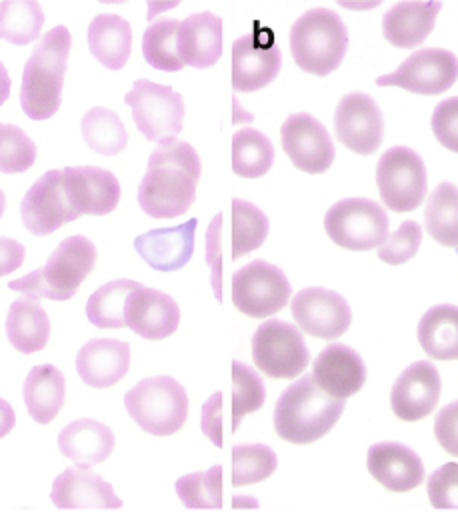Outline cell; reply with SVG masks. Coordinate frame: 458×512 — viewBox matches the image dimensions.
<instances>
[{
	"instance_id": "32",
	"label": "cell",
	"mask_w": 458,
	"mask_h": 512,
	"mask_svg": "<svg viewBox=\"0 0 458 512\" xmlns=\"http://www.w3.org/2000/svg\"><path fill=\"white\" fill-rule=\"evenodd\" d=\"M418 344L432 360H458V306L438 304L418 322Z\"/></svg>"
},
{
	"instance_id": "26",
	"label": "cell",
	"mask_w": 458,
	"mask_h": 512,
	"mask_svg": "<svg viewBox=\"0 0 458 512\" xmlns=\"http://www.w3.org/2000/svg\"><path fill=\"white\" fill-rule=\"evenodd\" d=\"M114 446V432L94 418H78L66 424L58 434L60 454L80 466L102 464L112 454Z\"/></svg>"
},
{
	"instance_id": "49",
	"label": "cell",
	"mask_w": 458,
	"mask_h": 512,
	"mask_svg": "<svg viewBox=\"0 0 458 512\" xmlns=\"http://www.w3.org/2000/svg\"><path fill=\"white\" fill-rule=\"evenodd\" d=\"M222 392H214L202 406V432L204 436L214 444V446H222L224 438H222Z\"/></svg>"
},
{
	"instance_id": "10",
	"label": "cell",
	"mask_w": 458,
	"mask_h": 512,
	"mask_svg": "<svg viewBox=\"0 0 458 512\" xmlns=\"http://www.w3.org/2000/svg\"><path fill=\"white\" fill-rule=\"evenodd\" d=\"M252 360L268 378H296L310 362L300 330L284 320L262 322L252 336Z\"/></svg>"
},
{
	"instance_id": "31",
	"label": "cell",
	"mask_w": 458,
	"mask_h": 512,
	"mask_svg": "<svg viewBox=\"0 0 458 512\" xmlns=\"http://www.w3.org/2000/svg\"><path fill=\"white\" fill-rule=\"evenodd\" d=\"M6 336L20 354L40 352L48 344L50 320L38 300L24 296L10 304L6 316Z\"/></svg>"
},
{
	"instance_id": "34",
	"label": "cell",
	"mask_w": 458,
	"mask_h": 512,
	"mask_svg": "<svg viewBox=\"0 0 458 512\" xmlns=\"http://www.w3.org/2000/svg\"><path fill=\"white\" fill-rule=\"evenodd\" d=\"M424 226L434 242L446 248H458V188L442 182L428 196Z\"/></svg>"
},
{
	"instance_id": "46",
	"label": "cell",
	"mask_w": 458,
	"mask_h": 512,
	"mask_svg": "<svg viewBox=\"0 0 458 512\" xmlns=\"http://www.w3.org/2000/svg\"><path fill=\"white\" fill-rule=\"evenodd\" d=\"M432 134L450 152L458 154V96L444 98L432 112Z\"/></svg>"
},
{
	"instance_id": "37",
	"label": "cell",
	"mask_w": 458,
	"mask_h": 512,
	"mask_svg": "<svg viewBox=\"0 0 458 512\" xmlns=\"http://www.w3.org/2000/svg\"><path fill=\"white\" fill-rule=\"evenodd\" d=\"M82 138L98 154L114 156L128 146V130L120 116L104 106H94L82 116Z\"/></svg>"
},
{
	"instance_id": "1",
	"label": "cell",
	"mask_w": 458,
	"mask_h": 512,
	"mask_svg": "<svg viewBox=\"0 0 458 512\" xmlns=\"http://www.w3.org/2000/svg\"><path fill=\"white\" fill-rule=\"evenodd\" d=\"M202 174L200 156L184 140L160 142L138 186V204L150 218H176L190 210Z\"/></svg>"
},
{
	"instance_id": "48",
	"label": "cell",
	"mask_w": 458,
	"mask_h": 512,
	"mask_svg": "<svg viewBox=\"0 0 458 512\" xmlns=\"http://www.w3.org/2000/svg\"><path fill=\"white\" fill-rule=\"evenodd\" d=\"M434 436L444 452L458 458V400L438 412L434 420Z\"/></svg>"
},
{
	"instance_id": "19",
	"label": "cell",
	"mask_w": 458,
	"mask_h": 512,
	"mask_svg": "<svg viewBox=\"0 0 458 512\" xmlns=\"http://www.w3.org/2000/svg\"><path fill=\"white\" fill-rule=\"evenodd\" d=\"M442 394L438 370L426 362L410 364L390 390V408L402 422H418L434 412Z\"/></svg>"
},
{
	"instance_id": "8",
	"label": "cell",
	"mask_w": 458,
	"mask_h": 512,
	"mask_svg": "<svg viewBox=\"0 0 458 512\" xmlns=\"http://www.w3.org/2000/svg\"><path fill=\"white\" fill-rule=\"evenodd\" d=\"M324 230L336 246L366 252L386 240L388 216L382 206L368 198H344L326 212Z\"/></svg>"
},
{
	"instance_id": "11",
	"label": "cell",
	"mask_w": 458,
	"mask_h": 512,
	"mask_svg": "<svg viewBox=\"0 0 458 512\" xmlns=\"http://www.w3.org/2000/svg\"><path fill=\"white\" fill-rule=\"evenodd\" d=\"M292 294L286 274L266 262L254 260L232 276V304L250 318H268L280 312Z\"/></svg>"
},
{
	"instance_id": "2",
	"label": "cell",
	"mask_w": 458,
	"mask_h": 512,
	"mask_svg": "<svg viewBox=\"0 0 458 512\" xmlns=\"http://www.w3.org/2000/svg\"><path fill=\"white\" fill-rule=\"evenodd\" d=\"M72 38L66 26L48 30L24 64L20 106L32 120L52 118L62 102V86L68 68Z\"/></svg>"
},
{
	"instance_id": "15",
	"label": "cell",
	"mask_w": 458,
	"mask_h": 512,
	"mask_svg": "<svg viewBox=\"0 0 458 512\" xmlns=\"http://www.w3.org/2000/svg\"><path fill=\"white\" fill-rule=\"evenodd\" d=\"M282 150L290 162L306 174L326 172L336 156L328 130L310 114H290L280 128Z\"/></svg>"
},
{
	"instance_id": "43",
	"label": "cell",
	"mask_w": 458,
	"mask_h": 512,
	"mask_svg": "<svg viewBox=\"0 0 458 512\" xmlns=\"http://www.w3.org/2000/svg\"><path fill=\"white\" fill-rule=\"evenodd\" d=\"M36 160L34 140L16 124L0 122V172L20 174Z\"/></svg>"
},
{
	"instance_id": "5",
	"label": "cell",
	"mask_w": 458,
	"mask_h": 512,
	"mask_svg": "<svg viewBox=\"0 0 458 512\" xmlns=\"http://www.w3.org/2000/svg\"><path fill=\"white\" fill-rule=\"evenodd\" d=\"M348 50L346 24L334 10H306L290 28V52L296 66L314 76L332 74Z\"/></svg>"
},
{
	"instance_id": "38",
	"label": "cell",
	"mask_w": 458,
	"mask_h": 512,
	"mask_svg": "<svg viewBox=\"0 0 458 512\" xmlns=\"http://www.w3.org/2000/svg\"><path fill=\"white\" fill-rule=\"evenodd\" d=\"M268 216L252 202L232 200V260L242 258L248 252L258 250L268 236Z\"/></svg>"
},
{
	"instance_id": "3",
	"label": "cell",
	"mask_w": 458,
	"mask_h": 512,
	"mask_svg": "<svg viewBox=\"0 0 458 512\" xmlns=\"http://www.w3.org/2000/svg\"><path fill=\"white\" fill-rule=\"evenodd\" d=\"M344 412V400L324 394L312 376L290 384L274 406V430L290 444H312L326 436Z\"/></svg>"
},
{
	"instance_id": "21",
	"label": "cell",
	"mask_w": 458,
	"mask_h": 512,
	"mask_svg": "<svg viewBox=\"0 0 458 512\" xmlns=\"http://www.w3.org/2000/svg\"><path fill=\"white\" fill-rule=\"evenodd\" d=\"M180 308L160 290L140 286L126 304V326L144 340H164L178 330Z\"/></svg>"
},
{
	"instance_id": "39",
	"label": "cell",
	"mask_w": 458,
	"mask_h": 512,
	"mask_svg": "<svg viewBox=\"0 0 458 512\" xmlns=\"http://www.w3.org/2000/svg\"><path fill=\"white\" fill-rule=\"evenodd\" d=\"M44 24V12L32 0L0 2V40L10 44H30L38 38Z\"/></svg>"
},
{
	"instance_id": "24",
	"label": "cell",
	"mask_w": 458,
	"mask_h": 512,
	"mask_svg": "<svg viewBox=\"0 0 458 512\" xmlns=\"http://www.w3.org/2000/svg\"><path fill=\"white\" fill-rule=\"evenodd\" d=\"M196 218L172 228L148 230L134 240L138 256L158 272H174L188 264L194 252Z\"/></svg>"
},
{
	"instance_id": "50",
	"label": "cell",
	"mask_w": 458,
	"mask_h": 512,
	"mask_svg": "<svg viewBox=\"0 0 458 512\" xmlns=\"http://www.w3.org/2000/svg\"><path fill=\"white\" fill-rule=\"evenodd\" d=\"M24 258H26V250L20 242H16L14 238L0 236V278L20 268Z\"/></svg>"
},
{
	"instance_id": "14",
	"label": "cell",
	"mask_w": 458,
	"mask_h": 512,
	"mask_svg": "<svg viewBox=\"0 0 458 512\" xmlns=\"http://www.w3.org/2000/svg\"><path fill=\"white\" fill-rule=\"evenodd\" d=\"M282 54L270 30L250 32L232 44V88L256 92L266 88L280 72Z\"/></svg>"
},
{
	"instance_id": "13",
	"label": "cell",
	"mask_w": 458,
	"mask_h": 512,
	"mask_svg": "<svg viewBox=\"0 0 458 512\" xmlns=\"http://www.w3.org/2000/svg\"><path fill=\"white\" fill-rule=\"evenodd\" d=\"M20 218L34 236H48L78 218L68 202L62 170L44 172L28 188L20 202Z\"/></svg>"
},
{
	"instance_id": "42",
	"label": "cell",
	"mask_w": 458,
	"mask_h": 512,
	"mask_svg": "<svg viewBox=\"0 0 458 512\" xmlns=\"http://www.w3.org/2000/svg\"><path fill=\"white\" fill-rule=\"evenodd\" d=\"M266 390L262 378L246 364L232 362V432L238 430L242 418L264 406Z\"/></svg>"
},
{
	"instance_id": "28",
	"label": "cell",
	"mask_w": 458,
	"mask_h": 512,
	"mask_svg": "<svg viewBox=\"0 0 458 512\" xmlns=\"http://www.w3.org/2000/svg\"><path fill=\"white\" fill-rule=\"evenodd\" d=\"M180 52L186 66L210 68L222 56V18L196 12L180 22Z\"/></svg>"
},
{
	"instance_id": "29",
	"label": "cell",
	"mask_w": 458,
	"mask_h": 512,
	"mask_svg": "<svg viewBox=\"0 0 458 512\" xmlns=\"http://www.w3.org/2000/svg\"><path fill=\"white\" fill-rule=\"evenodd\" d=\"M22 398L30 418L50 424L66 402V380L54 364L34 366L22 386Z\"/></svg>"
},
{
	"instance_id": "20",
	"label": "cell",
	"mask_w": 458,
	"mask_h": 512,
	"mask_svg": "<svg viewBox=\"0 0 458 512\" xmlns=\"http://www.w3.org/2000/svg\"><path fill=\"white\" fill-rule=\"evenodd\" d=\"M50 500L62 510H110L122 506L112 484L90 466L80 464L66 468L54 478Z\"/></svg>"
},
{
	"instance_id": "41",
	"label": "cell",
	"mask_w": 458,
	"mask_h": 512,
	"mask_svg": "<svg viewBox=\"0 0 458 512\" xmlns=\"http://www.w3.org/2000/svg\"><path fill=\"white\" fill-rule=\"evenodd\" d=\"M276 452L264 444H238L232 448V486L258 484L274 474Z\"/></svg>"
},
{
	"instance_id": "23",
	"label": "cell",
	"mask_w": 458,
	"mask_h": 512,
	"mask_svg": "<svg viewBox=\"0 0 458 512\" xmlns=\"http://www.w3.org/2000/svg\"><path fill=\"white\" fill-rule=\"evenodd\" d=\"M370 476L390 492H410L424 482V464L420 456L404 444H372L366 454Z\"/></svg>"
},
{
	"instance_id": "40",
	"label": "cell",
	"mask_w": 458,
	"mask_h": 512,
	"mask_svg": "<svg viewBox=\"0 0 458 512\" xmlns=\"http://www.w3.org/2000/svg\"><path fill=\"white\" fill-rule=\"evenodd\" d=\"M180 502L192 510L222 508V466L216 464L206 472L180 476L174 484Z\"/></svg>"
},
{
	"instance_id": "35",
	"label": "cell",
	"mask_w": 458,
	"mask_h": 512,
	"mask_svg": "<svg viewBox=\"0 0 458 512\" xmlns=\"http://www.w3.org/2000/svg\"><path fill=\"white\" fill-rule=\"evenodd\" d=\"M142 54L156 70H182L186 64L180 52V22L174 18H160L152 22L142 34Z\"/></svg>"
},
{
	"instance_id": "4",
	"label": "cell",
	"mask_w": 458,
	"mask_h": 512,
	"mask_svg": "<svg viewBox=\"0 0 458 512\" xmlns=\"http://www.w3.org/2000/svg\"><path fill=\"white\" fill-rule=\"evenodd\" d=\"M96 258V246L86 236H68L52 250L42 268L10 280L8 288L34 300H70L94 270Z\"/></svg>"
},
{
	"instance_id": "6",
	"label": "cell",
	"mask_w": 458,
	"mask_h": 512,
	"mask_svg": "<svg viewBox=\"0 0 458 512\" xmlns=\"http://www.w3.org/2000/svg\"><path fill=\"white\" fill-rule=\"evenodd\" d=\"M188 394L172 376H150L124 396L128 416L152 436L176 434L188 418Z\"/></svg>"
},
{
	"instance_id": "25",
	"label": "cell",
	"mask_w": 458,
	"mask_h": 512,
	"mask_svg": "<svg viewBox=\"0 0 458 512\" xmlns=\"http://www.w3.org/2000/svg\"><path fill=\"white\" fill-rule=\"evenodd\" d=\"M130 370V346L116 338L88 340L76 354V372L92 388L104 390L118 384Z\"/></svg>"
},
{
	"instance_id": "33",
	"label": "cell",
	"mask_w": 458,
	"mask_h": 512,
	"mask_svg": "<svg viewBox=\"0 0 458 512\" xmlns=\"http://www.w3.org/2000/svg\"><path fill=\"white\" fill-rule=\"evenodd\" d=\"M140 286H142L140 282H134L128 278H118V280L102 284L96 292L90 294V298L86 302L88 322L102 330L124 328L128 298Z\"/></svg>"
},
{
	"instance_id": "16",
	"label": "cell",
	"mask_w": 458,
	"mask_h": 512,
	"mask_svg": "<svg viewBox=\"0 0 458 512\" xmlns=\"http://www.w3.org/2000/svg\"><path fill=\"white\" fill-rule=\"evenodd\" d=\"M290 312L298 328L320 340L340 338L352 322L348 302L334 290L304 288L290 304Z\"/></svg>"
},
{
	"instance_id": "22",
	"label": "cell",
	"mask_w": 458,
	"mask_h": 512,
	"mask_svg": "<svg viewBox=\"0 0 458 512\" xmlns=\"http://www.w3.org/2000/svg\"><path fill=\"white\" fill-rule=\"evenodd\" d=\"M312 378L330 398L346 400L366 384V364L352 348L330 344L316 356Z\"/></svg>"
},
{
	"instance_id": "30",
	"label": "cell",
	"mask_w": 458,
	"mask_h": 512,
	"mask_svg": "<svg viewBox=\"0 0 458 512\" xmlns=\"http://www.w3.org/2000/svg\"><path fill=\"white\" fill-rule=\"evenodd\" d=\"M90 54L108 70H120L130 58L132 28L118 14H98L88 24Z\"/></svg>"
},
{
	"instance_id": "53",
	"label": "cell",
	"mask_w": 458,
	"mask_h": 512,
	"mask_svg": "<svg viewBox=\"0 0 458 512\" xmlns=\"http://www.w3.org/2000/svg\"><path fill=\"white\" fill-rule=\"evenodd\" d=\"M4 208H6V196H4V192H2V188H0V218H2V214H4Z\"/></svg>"
},
{
	"instance_id": "18",
	"label": "cell",
	"mask_w": 458,
	"mask_h": 512,
	"mask_svg": "<svg viewBox=\"0 0 458 512\" xmlns=\"http://www.w3.org/2000/svg\"><path fill=\"white\" fill-rule=\"evenodd\" d=\"M64 190L76 216H104L120 202L118 178L98 166H66L62 170Z\"/></svg>"
},
{
	"instance_id": "9",
	"label": "cell",
	"mask_w": 458,
	"mask_h": 512,
	"mask_svg": "<svg viewBox=\"0 0 458 512\" xmlns=\"http://www.w3.org/2000/svg\"><path fill=\"white\" fill-rule=\"evenodd\" d=\"M376 186L388 210L412 212L426 196L424 160L406 146L388 148L376 166Z\"/></svg>"
},
{
	"instance_id": "17",
	"label": "cell",
	"mask_w": 458,
	"mask_h": 512,
	"mask_svg": "<svg viewBox=\"0 0 458 512\" xmlns=\"http://www.w3.org/2000/svg\"><path fill=\"white\" fill-rule=\"evenodd\" d=\"M336 138L360 156L374 154L384 138V120L378 104L362 92L340 98L334 110Z\"/></svg>"
},
{
	"instance_id": "36",
	"label": "cell",
	"mask_w": 458,
	"mask_h": 512,
	"mask_svg": "<svg viewBox=\"0 0 458 512\" xmlns=\"http://www.w3.org/2000/svg\"><path fill=\"white\" fill-rule=\"evenodd\" d=\"M274 164V146L256 128H240L232 136V170L240 178H260Z\"/></svg>"
},
{
	"instance_id": "12",
	"label": "cell",
	"mask_w": 458,
	"mask_h": 512,
	"mask_svg": "<svg viewBox=\"0 0 458 512\" xmlns=\"http://www.w3.org/2000/svg\"><path fill=\"white\" fill-rule=\"evenodd\" d=\"M458 80V58L444 48H422L410 54L394 72L378 76V86H398L414 94L436 96Z\"/></svg>"
},
{
	"instance_id": "51",
	"label": "cell",
	"mask_w": 458,
	"mask_h": 512,
	"mask_svg": "<svg viewBox=\"0 0 458 512\" xmlns=\"http://www.w3.org/2000/svg\"><path fill=\"white\" fill-rule=\"evenodd\" d=\"M16 424V414H14V408L4 400L0 398V438H4L6 434L12 432Z\"/></svg>"
},
{
	"instance_id": "7",
	"label": "cell",
	"mask_w": 458,
	"mask_h": 512,
	"mask_svg": "<svg viewBox=\"0 0 458 512\" xmlns=\"http://www.w3.org/2000/svg\"><path fill=\"white\" fill-rule=\"evenodd\" d=\"M140 134L152 142L174 140L184 126V100L170 86L140 78L124 96Z\"/></svg>"
},
{
	"instance_id": "44",
	"label": "cell",
	"mask_w": 458,
	"mask_h": 512,
	"mask_svg": "<svg viewBox=\"0 0 458 512\" xmlns=\"http://www.w3.org/2000/svg\"><path fill=\"white\" fill-rule=\"evenodd\" d=\"M422 242V228L414 220H406L400 224V228L386 236V240L376 248L378 258L386 264L398 266L408 262L416 256Z\"/></svg>"
},
{
	"instance_id": "27",
	"label": "cell",
	"mask_w": 458,
	"mask_h": 512,
	"mask_svg": "<svg viewBox=\"0 0 458 512\" xmlns=\"http://www.w3.org/2000/svg\"><path fill=\"white\" fill-rule=\"evenodd\" d=\"M440 2H398L382 16V34L396 48L420 46L434 30Z\"/></svg>"
},
{
	"instance_id": "45",
	"label": "cell",
	"mask_w": 458,
	"mask_h": 512,
	"mask_svg": "<svg viewBox=\"0 0 458 512\" xmlns=\"http://www.w3.org/2000/svg\"><path fill=\"white\" fill-rule=\"evenodd\" d=\"M426 492L432 508L454 510L458 508V464L446 462L426 482Z\"/></svg>"
},
{
	"instance_id": "52",
	"label": "cell",
	"mask_w": 458,
	"mask_h": 512,
	"mask_svg": "<svg viewBox=\"0 0 458 512\" xmlns=\"http://www.w3.org/2000/svg\"><path fill=\"white\" fill-rule=\"evenodd\" d=\"M8 96H10V76L6 66L0 62V106L8 100Z\"/></svg>"
},
{
	"instance_id": "47",
	"label": "cell",
	"mask_w": 458,
	"mask_h": 512,
	"mask_svg": "<svg viewBox=\"0 0 458 512\" xmlns=\"http://www.w3.org/2000/svg\"><path fill=\"white\" fill-rule=\"evenodd\" d=\"M206 262L212 270V288L222 300V214H216L206 232Z\"/></svg>"
}]
</instances>
